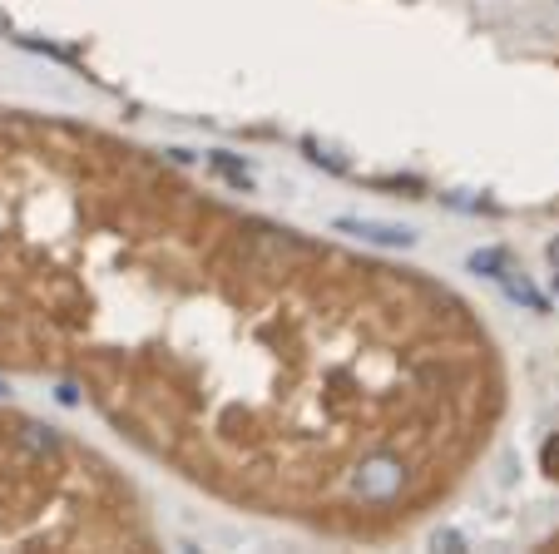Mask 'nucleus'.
I'll use <instances>...</instances> for the list:
<instances>
[{"label":"nucleus","mask_w":559,"mask_h":554,"mask_svg":"<svg viewBox=\"0 0 559 554\" xmlns=\"http://www.w3.org/2000/svg\"><path fill=\"white\" fill-rule=\"evenodd\" d=\"M0 366L70 372L194 485L366 534L485 450L490 337L436 282L208 203L99 134L0 124Z\"/></svg>","instance_id":"obj_1"},{"label":"nucleus","mask_w":559,"mask_h":554,"mask_svg":"<svg viewBox=\"0 0 559 554\" xmlns=\"http://www.w3.org/2000/svg\"><path fill=\"white\" fill-rule=\"evenodd\" d=\"M342 233H356L366 238V243H387V248H411L416 238H411V228H391V223H356V218H342Z\"/></svg>","instance_id":"obj_2"},{"label":"nucleus","mask_w":559,"mask_h":554,"mask_svg":"<svg viewBox=\"0 0 559 554\" xmlns=\"http://www.w3.org/2000/svg\"><path fill=\"white\" fill-rule=\"evenodd\" d=\"M471 273L500 282V277L510 273V253H505V248H475V253H471Z\"/></svg>","instance_id":"obj_3"},{"label":"nucleus","mask_w":559,"mask_h":554,"mask_svg":"<svg viewBox=\"0 0 559 554\" xmlns=\"http://www.w3.org/2000/svg\"><path fill=\"white\" fill-rule=\"evenodd\" d=\"M500 288H505V292H510V298H515V302H525L530 312H549V302L539 298L535 288H530V277H525V273H515V267H510V273L500 277Z\"/></svg>","instance_id":"obj_4"},{"label":"nucleus","mask_w":559,"mask_h":554,"mask_svg":"<svg viewBox=\"0 0 559 554\" xmlns=\"http://www.w3.org/2000/svg\"><path fill=\"white\" fill-rule=\"evenodd\" d=\"M213 169H218V173H228V179H233L238 189H247V183H253V173H247L243 164H233L228 154H213Z\"/></svg>","instance_id":"obj_5"},{"label":"nucleus","mask_w":559,"mask_h":554,"mask_svg":"<svg viewBox=\"0 0 559 554\" xmlns=\"http://www.w3.org/2000/svg\"><path fill=\"white\" fill-rule=\"evenodd\" d=\"M539 466H545V475H555V480H559V431L545 441V450H539Z\"/></svg>","instance_id":"obj_6"},{"label":"nucleus","mask_w":559,"mask_h":554,"mask_svg":"<svg viewBox=\"0 0 559 554\" xmlns=\"http://www.w3.org/2000/svg\"><path fill=\"white\" fill-rule=\"evenodd\" d=\"M549 263L559 267V238H555V243H549Z\"/></svg>","instance_id":"obj_7"},{"label":"nucleus","mask_w":559,"mask_h":554,"mask_svg":"<svg viewBox=\"0 0 559 554\" xmlns=\"http://www.w3.org/2000/svg\"><path fill=\"white\" fill-rule=\"evenodd\" d=\"M0 30H5V35H11V21H5V11H0Z\"/></svg>","instance_id":"obj_8"}]
</instances>
